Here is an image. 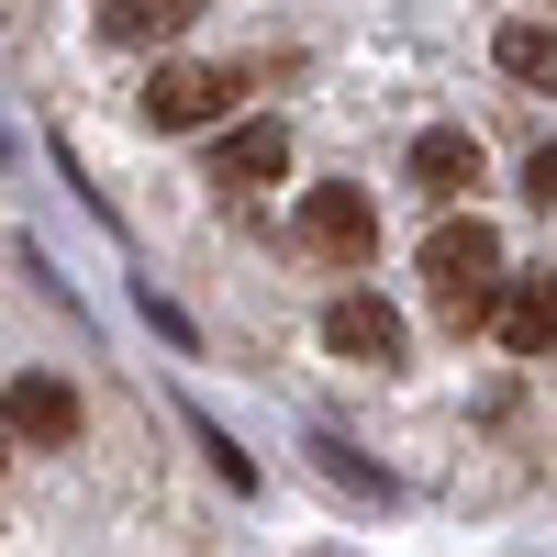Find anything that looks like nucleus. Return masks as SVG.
<instances>
[{"instance_id":"9b49d317","label":"nucleus","mask_w":557,"mask_h":557,"mask_svg":"<svg viewBox=\"0 0 557 557\" xmlns=\"http://www.w3.org/2000/svg\"><path fill=\"white\" fill-rule=\"evenodd\" d=\"M524 201H546V212H557V146H535V157H524Z\"/></svg>"},{"instance_id":"423d86ee","label":"nucleus","mask_w":557,"mask_h":557,"mask_svg":"<svg viewBox=\"0 0 557 557\" xmlns=\"http://www.w3.org/2000/svg\"><path fill=\"white\" fill-rule=\"evenodd\" d=\"M0 435H23V446H78V391L45 380V368H23V380L0 391Z\"/></svg>"},{"instance_id":"6e6552de","label":"nucleus","mask_w":557,"mask_h":557,"mask_svg":"<svg viewBox=\"0 0 557 557\" xmlns=\"http://www.w3.org/2000/svg\"><path fill=\"white\" fill-rule=\"evenodd\" d=\"M491 335L513 346V357H546V346H557V268H513V290H502Z\"/></svg>"},{"instance_id":"9d476101","label":"nucleus","mask_w":557,"mask_h":557,"mask_svg":"<svg viewBox=\"0 0 557 557\" xmlns=\"http://www.w3.org/2000/svg\"><path fill=\"white\" fill-rule=\"evenodd\" d=\"M491 57H502V78H513V89H557V23H502Z\"/></svg>"},{"instance_id":"39448f33","label":"nucleus","mask_w":557,"mask_h":557,"mask_svg":"<svg viewBox=\"0 0 557 557\" xmlns=\"http://www.w3.org/2000/svg\"><path fill=\"white\" fill-rule=\"evenodd\" d=\"M290 168V123H223L212 146H201V178H223V190H268V178Z\"/></svg>"},{"instance_id":"7ed1b4c3","label":"nucleus","mask_w":557,"mask_h":557,"mask_svg":"<svg viewBox=\"0 0 557 557\" xmlns=\"http://www.w3.org/2000/svg\"><path fill=\"white\" fill-rule=\"evenodd\" d=\"M301 246H312L323 268H380V201L346 190V178L301 190Z\"/></svg>"},{"instance_id":"20e7f679","label":"nucleus","mask_w":557,"mask_h":557,"mask_svg":"<svg viewBox=\"0 0 557 557\" xmlns=\"http://www.w3.org/2000/svg\"><path fill=\"white\" fill-rule=\"evenodd\" d=\"M323 346H335L346 368H401V312L380 290H335L323 301Z\"/></svg>"},{"instance_id":"f257e3e1","label":"nucleus","mask_w":557,"mask_h":557,"mask_svg":"<svg viewBox=\"0 0 557 557\" xmlns=\"http://www.w3.org/2000/svg\"><path fill=\"white\" fill-rule=\"evenodd\" d=\"M502 290H513V268H502V235L469 212V223H435V246H424V301L446 335H480V323L502 312Z\"/></svg>"},{"instance_id":"0eeeda50","label":"nucleus","mask_w":557,"mask_h":557,"mask_svg":"<svg viewBox=\"0 0 557 557\" xmlns=\"http://www.w3.org/2000/svg\"><path fill=\"white\" fill-rule=\"evenodd\" d=\"M401 178H412L424 201H457V190L480 178V134H469V123H424V134H412V157H401Z\"/></svg>"},{"instance_id":"1a4fd4ad","label":"nucleus","mask_w":557,"mask_h":557,"mask_svg":"<svg viewBox=\"0 0 557 557\" xmlns=\"http://www.w3.org/2000/svg\"><path fill=\"white\" fill-rule=\"evenodd\" d=\"M201 0H101V45H178Z\"/></svg>"},{"instance_id":"f8f14e48","label":"nucleus","mask_w":557,"mask_h":557,"mask_svg":"<svg viewBox=\"0 0 557 557\" xmlns=\"http://www.w3.org/2000/svg\"><path fill=\"white\" fill-rule=\"evenodd\" d=\"M0 457H12V446H0Z\"/></svg>"},{"instance_id":"f03ea898","label":"nucleus","mask_w":557,"mask_h":557,"mask_svg":"<svg viewBox=\"0 0 557 557\" xmlns=\"http://www.w3.org/2000/svg\"><path fill=\"white\" fill-rule=\"evenodd\" d=\"M235 89H246V67H190V57H168L146 89H134V112H146L157 134H212V123H235Z\"/></svg>"}]
</instances>
